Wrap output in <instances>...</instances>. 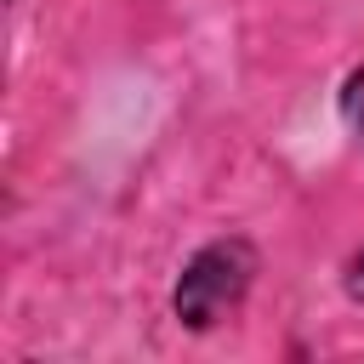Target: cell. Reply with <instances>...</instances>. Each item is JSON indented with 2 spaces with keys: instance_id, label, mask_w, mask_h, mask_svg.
Wrapping results in <instances>:
<instances>
[{
  "instance_id": "cell-1",
  "label": "cell",
  "mask_w": 364,
  "mask_h": 364,
  "mask_svg": "<svg viewBox=\"0 0 364 364\" xmlns=\"http://www.w3.org/2000/svg\"><path fill=\"white\" fill-rule=\"evenodd\" d=\"M256 273H262V256H256V245H250L245 233H216V239H205V245L182 262V273H176V284H171V313H176V324H182V330H199V336L216 330V324H228V318L245 307Z\"/></svg>"
},
{
  "instance_id": "cell-2",
  "label": "cell",
  "mask_w": 364,
  "mask_h": 364,
  "mask_svg": "<svg viewBox=\"0 0 364 364\" xmlns=\"http://www.w3.org/2000/svg\"><path fill=\"white\" fill-rule=\"evenodd\" d=\"M336 108H341V119L364 136V63L347 68V80H341V91H336Z\"/></svg>"
},
{
  "instance_id": "cell-3",
  "label": "cell",
  "mask_w": 364,
  "mask_h": 364,
  "mask_svg": "<svg viewBox=\"0 0 364 364\" xmlns=\"http://www.w3.org/2000/svg\"><path fill=\"white\" fill-rule=\"evenodd\" d=\"M341 290H347V301H353V307H364V250H353V256H347V267H341Z\"/></svg>"
}]
</instances>
